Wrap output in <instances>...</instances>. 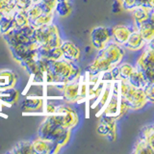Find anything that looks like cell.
Returning a JSON list of instances; mask_svg holds the SVG:
<instances>
[{"mask_svg":"<svg viewBox=\"0 0 154 154\" xmlns=\"http://www.w3.org/2000/svg\"><path fill=\"white\" fill-rule=\"evenodd\" d=\"M118 1H119V2H122V1H123V0H118Z\"/></svg>","mask_w":154,"mask_h":154,"instance_id":"ab89813d","label":"cell"},{"mask_svg":"<svg viewBox=\"0 0 154 154\" xmlns=\"http://www.w3.org/2000/svg\"><path fill=\"white\" fill-rule=\"evenodd\" d=\"M72 11V5L70 0H56L54 14L60 17H69Z\"/></svg>","mask_w":154,"mask_h":154,"instance_id":"d6986e66","label":"cell"},{"mask_svg":"<svg viewBox=\"0 0 154 154\" xmlns=\"http://www.w3.org/2000/svg\"><path fill=\"white\" fill-rule=\"evenodd\" d=\"M140 0H123L122 2V9L125 11H131V10L135 7L139 6Z\"/></svg>","mask_w":154,"mask_h":154,"instance_id":"d590c367","label":"cell"},{"mask_svg":"<svg viewBox=\"0 0 154 154\" xmlns=\"http://www.w3.org/2000/svg\"><path fill=\"white\" fill-rule=\"evenodd\" d=\"M25 12H26V14H27L28 19H29V23H30L31 21H33L34 19H36L37 17H40L42 14H43V11H42L40 3L32 5V6L30 8H28Z\"/></svg>","mask_w":154,"mask_h":154,"instance_id":"4dcf8cb0","label":"cell"},{"mask_svg":"<svg viewBox=\"0 0 154 154\" xmlns=\"http://www.w3.org/2000/svg\"><path fill=\"white\" fill-rule=\"evenodd\" d=\"M38 57L46 61H57L63 58V53L61 50V47H53V48H38Z\"/></svg>","mask_w":154,"mask_h":154,"instance_id":"e0dca14e","label":"cell"},{"mask_svg":"<svg viewBox=\"0 0 154 154\" xmlns=\"http://www.w3.org/2000/svg\"><path fill=\"white\" fill-rule=\"evenodd\" d=\"M138 57L135 69L142 71L147 84L154 83V49L153 41L147 42Z\"/></svg>","mask_w":154,"mask_h":154,"instance_id":"5b68a950","label":"cell"},{"mask_svg":"<svg viewBox=\"0 0 154 154\" xmlns=\"http://www.w3.org/2000/svg\"><path fill=\"white\" fill-rule=\"evenodd\" d=\"M132 31L133 29L130 26L125 25V24H116V25L110 28L112 42L117 43V45H123L125 42L127 41V38H129L130 34L132 33Z\"/></svg>","mask_w":154,"mask_h":154,"instance_id":"8fae6325","label":"cell"},{"mask_svg":"<svg viewBox=\"0 0 154 154\" xmlns=\"http://www.w3.org/2000/svg\"><path fill=\"white\" fill-rule=\"evenodd\" d=\"M111 93H112V84L104 85V88H103L102 91L100 93V94L98 95L97 101L95 102V105L97 106V108L99 109L97 115H99V114L101 115V113H102L104 107L109 101V98L111 96Z\"/></svg>","mask_w":154,"mask_h":154,"instance_id":"ffe728a7","label":"cell"},{"mask_svg":"<svg viewBox=\"0 0 154 154\" xmlns=\"http://www.w3.org/2000/svg\"><path fill=\"white\" fill-rule=\"evenodd\" d=\"M131 16L135 23V28H138L141 24L144 23L149 19L154 18V12L153 9H149L139 5V6L133 8L131 11Z\"/></svg>","mask_w":154,"mask_h":154,"instance_id":"4fadbf2b","label":"cell"},{"mask_svg":"<svg viewBox=\"0 0 154 154\" xmlns=\"http://www.w3.org/2000/svg\"><path fill=\"white\" fill-rule=\"evenodd\" d=\"M18 94L17 91H14L11 88L1 89L0 91V100L6 101L8 103H12L17 98Z\"/></svg>","mask_w":154,"mask_h":154,"instance_id":"f546056e","label":"cell"},{"mask_svg":"<svg viewBox=\"0 0 154 154\" xmlns=\"http://www.w3.org/2000/svg\"><path fill=\"white\" fill-rule=\"evenodd\" d=\"M139 137L143 139L144 141H146L149 144L154 146V128L153 124H147L146 126H143L141 130V132L139 134Z\"/></svg>","mask_w":154,"mask_h":154,"instance_id":"83f0119b","label":"cell"},{"mask_svg":"<svg viewBox=\"0 0 154 154\" xmlns=\"http://www.w3.org/2000/svg\"><path fill=\"white\" fill-rule=\"evenodd\" d=\"M146 41L143 38V37L141 36V34L139 33L137 29H135L130 34L129 38H127V41L125 42V43L122 46L124 49L129 51H139L142 50L146 46Z\"/></svg>","mask_w":154,"mask_h":154,"instance_id":"2e32d148","label":"cell"},{"mask_svg":"<svg viewBox=\"0 0 154 154\" xmlns=\"http://www.w3.org/2000/svg\"><path fill=\"white\" fill-rule=\"evenodd\" d=\"M60 47L63 53V59L69 62H75V63L79 62L81 58V51L80 48L74 42L67 40L63 41Z\"/></svg>","mask_w":154,"mask_h":154,"instance_id":"5bb4252c","label":"cell"},{"mask_svg":"<svg viewBox=\"0 0 154 154\" xmlns=\"http://www.w3.org/2000/svg\"><path fill=\"white\" fill-rule=\"evenodd\" d=\"M2 16H3V14H2L1 13H0V21H1V18H2Z\"/></svg>","mask_w":154,"mask_h":154,"instance_id":"f35d334b","label":"cell"},{"mask_svg":"<svg viewBox=\"0 0 154 154\" xmlns=\"http://www.w3.org/2000/svg\"><path fill=\"white\" fill-rule=\"evenodd\" d=\"M54 17H55L54 13H43L40 17H37L36 19H34V20L31 21L29 24H30L33 28L36 29L38 27L47 25V24L53 23V21H54Z\"/></svg>","mask_w":154,"mask_h":154,"instance_id":"cb8c5ba5","label":"cell"},{"mask_svg":"<svg viewBox=\"0 0 154 154\" xmlns=\"http://www.w3.org/2000/svg\"><path fill=\"white\" fill-rule=\"evenodd\" d=\"M81 67L78 63L69 62L65 59L48 62V69L45 73L43 81L52 84H67L79 81Z\"/></svg>","mask_w":154,"mask_h":154,"instance_id":"6da1fadb","label":"cell"},{"mask_svg":"<svg viewBox=\"0 0 154 154\" xmlns=\"http://www.w3.org/2000/svg\"><path fill=\"white\" fill-rule=\"evenodd\" d=\"M38 48V45L35 42L32 41L28 43H24V45H18L16 46L10 47V50L12 52V56L17 63H20L22 60L30 54L34 50Z\"/></svg>","mask_w":154,"mask_h":154,"instance_id":"7c38bea8","label":"cell"},{"mask_svg":"<svg viewBox=\"0 0 154 154\" xmlns=\"http://www.w3.org/2000/svg\"><path fill=\"white\" fill-rule=\"evenodd\" d=\"M0 76H3V78L7 79L8 80V88H11V87L14 86V84L16 83L17 78H16V75H14V72H12L11 70H3V71H0Z\"/></svg>","mask_w":154,"mask_h":154,"instance_id":"e575fe53","label":"cell"},{"mask_svg":"<svg viewBox=\"0 0 154 154\" xmlns=\"http://www.w3.org/2000/svg\"><path fill=\"white\" fill-rule=\"evenodd\" d=\"M43 101L38 97H29L22 102V110L24 112H35L42 108Z\"/></svg>","mask_w":154,"mask_h":154,"instance_id":"7402d4cb","label":"cell"},{"mask_svg":"<svg viewBox=\"0 0 154 154\" xmlns=\"http://www.w3.org/2000/svg\"><path fill=\"white\" fill-rule=\"evenodd\" d=\"M14 0H0V13L2 14H10L16 11Z\"/></svg>","mask_w":154,"mask_h":154,"instance_id":"1f68e13d","label":"cell"},{"mask_svg":"<svg viewBox=\"0 0 154 154\" xmlns=\"http://www.w3.org/2000/svg\"><path fill=\"white\" fill-rule=\"evenodd\" d=\"M127 81L132 86L137 87V88H140V89H143L144 87L147 85V82L146 78H144L143 73L137 69H134L133 72L131 73V75L129 76Z\"/></svg>","mask_w":154,"mask_h":154,"instance_id":"603a6c76","label":"cell"},{"mask_svg":"<svg viewBox=\"0 0 154 154\" xmlns=\"http://www.w3.org/2000/svg\"><path fill=\"white\" fill-rule=\"evenodd\" d=\"M53 122L60 126L72 129L78 123V115L69 106L59 105L56 107L55 112L48 116Z\"/></svg>","mask_w":154,"mask_h":154,"instance_id":"8992f818","label":"cell"},{"mask_svg":"<svg viewBox=\"0 0 154 154\" xmlns=\"http://www.w3.org/2000/svg\"><path fill=\"white\" fill-rule=\"evenodd\" d=\"M133 153L135 154H153L154 153V146L149 144L143 139L138 137L136 143L134 144Z\"/></svg>","mask_w":154,"mask_h":154,"instance_id":"44dd1931","label":"cell"},{"mask_svg":"<svg viewBox=\"0 0 154 154\" xmlns=\"http://www.w3.org/2000/svg\"><path fill=\"white\" fill-rule=\"evenodd\" d=\"M113 10L114 12H119L120 10H122V2L118 1V0H115V2L113 4Z\"/></svg>","mask_w":154,"mask_h":154,"instance_id":"74e56055","label":"cell"},{"mask_svg":"<svg viewBox=\"0 0 154 154\" xmlns=\"http://www.w3.org/2000/svg\"><path fill=\"white\" fill-rule=\"evenodd\" d=\"M119 102L128 110H141L148 103L143 94V90L134 87L127 80L119 81Z\"/></svg>","mask_w":154,"mask_h":154,"instance_id":"7a4b0ae2","label":"cell"},{"mask_svg":"<svg viewBox=\"0 0 154 154\" xmlns=\"http://www.w3.org/2000/svg\"><path fill=\"white\" fill-rule=\"evenodd\" d=\"M139 5L149 9H153L154 7V0H140Z\"/></svg>","mask_w":154,"mask_h":154,"instance_id":"8d00e7d4","label":"cell"},{"mask_svg":"<svg viewBox=\"0 0 154 154\" xmlns=\"http://www.w3.org/2000/svg\"><path fill=\"white\" fill-rule=\"evenodd\" d=\"M62 94L67 102H76L81 99L80 96V82H70V83L64 84L62 87Z\"/></svg>","mask_w":154,"mask_h":154,"instance_id":"9a60e30c","label":"cell"},{"mask_svg":"<svg viewBox=\"0 0 154 154\" xmlns=\"http://www.w3.org/2000/svg\"><path fill=\"white\" fill-rule=\"evenodd\" d=\"M91 42L94 49L102 50L106 45L112 42L110 28L105 26H98L94 28L91 32Z\"/></svg>","mask_w":154,"mask_h":154,"instance_id":"9c48e42d","label":"cell"},{"mask_svg":"<svg viewBox=\"0 0 154 154\" xmlns=\"http://www.w3.org/2000/svg\"><path fill=\"white\" fill-rule=\"evenodd\" d=\"M134 66L129 63H120L117 66V73H118V81L120 80H127L129 76L134 70Z\"/></svg>","mask_w":154,"mask_h":154,"instance_id":"d4e9b609","label":"cell"},{"mask_svg":"<svg viewBox=\"0 0 154 154\" xmlns=\"http://www.w3.org/2000/svg\"><path fill=\"white\" fill-rule=\"evenodd\" d=\"M70 131L71 129L60 126L47 117L38 128V137L46 141L54 142L62 148L69 142Z\"/></svg>","mask_w":154,"mask_h":154,"instance_id":"3957f363","label":"cell"},{"mask_svg":"<svg viewBox=\"0 0 154 154\" xmlns=\"http://www.w3.org/2000/svg\"><path fill=\"white\" fill-rule=\"evenodd\" d=\"M33 41L38 43V47L53 48L61 46L64 40L62 38L60 30L56 24L50 23L36 28L33 35Z\"/></svg>","mask_w":154,"mask_h":154,"instance_id":"277c9868","label":"cell"},{"mask_svg":"<svg viewBox=\"0 0 154 154\" xmlns=\"http://www.w3.org/2000/svg\"><path fill=\"white\" fill-rule=\"evenodd\" d=\"M137 30L139 33L141 34V36L146 42H149L153 41L154 38V18L153 19H149V20L146 21L144 23L141 24Z\"/></svg>","mask_w":154,"mask_h":154,"instance_id":"ac0fdd59","label":"cell"},{"mask_svg":"<svg viewBox=\"0 0 154 154\" xmlns=\"http://www.w3.org/2000/svg\"><path fill=\"white\" fill-rule=\"evenodd\" d=\"M143 90V94L146 95L147 102L153 103L154 102V83L147 84Z\"/></svg>","mask_w":154,"mask_h":154,"instance_id":"836d02e7","label":"cell"},{"mask_svg":"<svg viewBox=\"0 0 154 154\" xmlns=\"http://www.w3.org/2000/svg\"><path fill=\"white\" fill-rule=\"evenodd\" d=\"M14 13L10 14H3L2 16L1 21H0V35H3V34L16 28V24H14L13 17Z\"/></svg>","mask_w":154,"mask_h":154,"instance_id":"484cf974","label":"cell"},{"mask_svg":"<svg viewBox=\"0 0 154 154\" xmlns=\"http://www.w3.org/2000/svg\"><path fill=\"white\" fill-rule=\"evenodd\" d=\"M34 32H35V28H33L30 24H27V25L20 28H14L13 30L5 33L1 36L10 48L32 42Z\"/></svg>","mask_w":154,"mask_h":154,"instance_id":"52a82bcc","label":"cell"},{"mask_svg":"<svg viewBox=\"0 0 154 154\" xmlns=\"http://www.w3.org/2000/svg\"><path fill=\"white\" fill-rule=\"evenodd\" d=\"M41 0H14V5H16L17 10H21V11H26L28 8H30L32 5L37 4Z\"/></svg>","mask_w":154,"mask_h":154,"instance_id":"d6a6232c","label":"cell"},{"mask_svg":"<svg viewBox=\"0 0 154 154\" xmlns=\"http://www.w3.org/2000/svg\"><path fill=\"white\" fill-rule=\"evenodd\" d=\"M13 17H14V24H16V28H20L29 24V19L25 11L16 10L13 14Z\"/></svg>","mask_w":154,"mask_h":154,"instance_id":"f1b7e54d","label":"cell"},{"mask_svg":"<svg viewBox=\"0 0 154 154\" xmlns=\"http://www.w3.org/2000/svg\"><path fill=\"white\" fill-rule=\"evenodd\" d=\"M100 120L97 125V133L110 142L117 138V118L106 115H100Z\"/></svg>","mask_w":154,"mask_h":154,"instance_id":"ba28073f","label":"cell"},{"mask_svg":"<svg viewBox=\"0 0 154 154\" xmlns=\"http://www.w3.org/2000/svg\"><path fill=\"white\" fill-rule=\"evenodd\" d=\"M10 153L16 154H32V146L31 141H21L18 142L13 149L9 151Z\"/></svg>","mask_w":154,"mask_h":154,"instance_id":"4316f807","label":"cell"},{"mask_svg":"<svg viewBox=\"0 0 154 154\" xmlns=\"http://www.w3.org/2000/svg\"><path fill=\"white\" fill-rule=\"evenodd\" d=\"M32 154H52L60 151L61 147L54 142L46 141L41 138H37L31 141Z\"/></svg>","mask_w":154,"mask_h":154,"instance_id":"30bf717a","label":"cell"}]
</instances>
